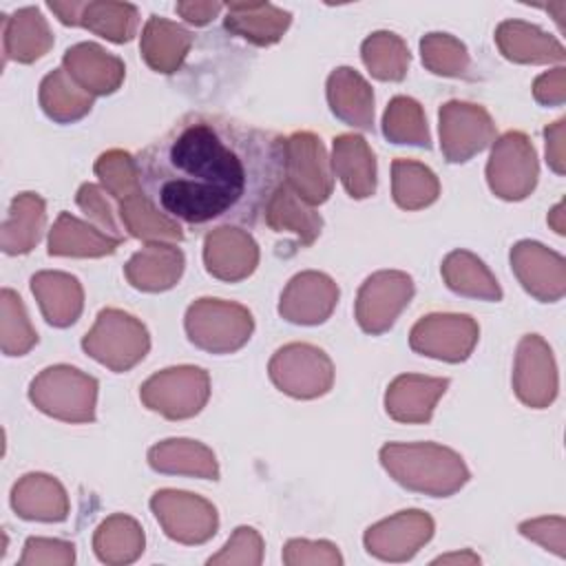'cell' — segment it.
I'll return each instance as SVG.
<instances>
[{
    "mask_svg": "<svg viewBox=\"0 0 566 566\" xmlns=\"http://www.w3.org/2000/svg\"><path fill=\"white\" fill-rule=\"evenodd\" d=\"M0 298H2V321H0L2 352L7 356H22L38 343V334L33 332L29 316L24 312V305L15 292L4 287Z\"/></svg>",
    "mask_w": 566,
    "mask_h": 566,
    "instance_id": "obj_42",
    "label": "cell"
},
{
    "mask_svg": "<svg viewBox=\"0 0 566 566\" xmlns=\"http://www.w3.org/2000/svg\"><path fill=\"white\" fill-rule=\"evenodd\" d=\"M155 517L164 526L166 535L181 544H203L219 526L217 511L210 502L186 491L164 489L150 500Z\"/></svg>",
    "mask_w": 566,
    "mask_h": 566,
    "instance_id": "obj_9",
    "label": "cell"
},
{
    "mask_svg": "<svg viewBox=\"0 0 566 566\" xmlns=\"http://www.w3.org/2000/svg\"><path fill=\"white\" fill-rule=\"evenodd\" d=\"M44 201L35 192H22L11 201L2 223V250L7 254H24L33 250L44 230Z\"/></svg>",
    "mask_w": 566,
    "mask_h": 566,
    "instance_id": "obj_33",
    "label": "cell"
},
{
    "mask_svg": "<svg viewBox=\"0 0 566 566\" xmlns=\"http://www.w3.org/2000/svg\"><path fill=\"white\" fill-rule=\"evenodd\" d=\"M478 334L475 321L467 314H429L413 325L409 345L422 356L460 363L471 356Z\"/></svg>",
    "mask_w": 566,
    "mask_h": 566,
    "instance_id": "obj_13",
    "label": "cell"
},
{
    "mask_svg": "<svg viewBox=\"0 0 566 566\" xmlns=\"http://www.w3.org/2000/svg\"><path fill=\"white\" fill-rule=\"evenodd\" d=\"M533 95L539 104L553 106L564 102V69H553L551 73H544L533 84Z\"/></svg>",
    "mask_w": 566,
    "mask_h": 566,
    "instance_id": "obj_50",
    "label": "cell"
},
{
    "mask_svg": "<svg viewBox=\"0 0 566 566\" xmlns=\"http://www.w3.org/2000/svg\"><path fill=\"white\" fill-rule=\"evenodd\" d=\"M380 462L398 484L433 497H449L469 482V469L462 458L433 442L385 444Z\"/></svg>",
    "mask_w": 566,
    "mask_h": 566,
    "instance_id": "obj_2",
    "label": "cell"
},
{
    "mask_svg": "<svg viewBox=\"0 0 566 566\" xmlns=\"http://www.w3.org/2000/svg\"><path fill=\"white\" fill-rule=\"evenodd\" d=\"M391 192L402 210H418L433 203L440 195V184L431 168L411 159H394Z\"/></svg>",
    "mask_w": 566,
    "mask_h": 566,
    "instance_id": "obj_37",
    "label": "cell"
},
{
    "mask_svg": "<svg viewBox=\"0 0 566 566\" xmlns=\"http://www.w3.org/2000/svg\"><path fill=\"white\" fill-rule=\"evenodd\" d=\"M184 272V254L172 245L150 243L135 252L124 268L128 283L144 292H164L172 287Z\"/></svg>",
    "mask_w": 566,
    "mask_h": 566,
    "instance_id": "obj_25",
    "label": "cell"
},
{
    "mask_svg": "<svg viewBox=\"0 0 566 566\" xmlns=\"http://www.w3.org/2000/svg\"><path fill=\"white\" fill-rule=\"evenodd\" d=\"M137 7L126 2H84L80 24L111 42H128L137 31Z\"/></svg>",
    "mask_w": 566,
    "mask_h": 566,
    "instance_id": "obj_39",
    "label": "cell"
},
{
    "mask_svg": "<svg viewBox=\"0 0 566 566\" xmlns=\"http://www.w3.org/2000/svg\"><path fill=\"white\" fill-rule=\"evenodd\" d=\"M53 44L46 20L35 7L18 9L13 15H2V49L4 60L29 64L42 57Z\"/></svg>",
    "mask_w": 566,
    "mask_h": 566,
    "instance_id": "obj_22",
    "label": "cell"
},
{
    "mask_svg": "<svg viewBox=\"0 0 566 566\" xmlns=\"http://www.w3.org/2000/svg\"><path fill=\"white\" fill-rule=\"evenodd\" d=\"M338 303L336 283L321 272L296 274L281 294L279 314L296 325H318Z\"/></svg>",
    "mask_w": 566,
    "mask_h": 566,
    "instance_id": "obj_16",
    "label": "cell"
},
{
    "mask_svg": "<svg viewBox=\"0 0 566 566\" xmlns=\"http://www.w3.org/2000/svg\"><path fill=\"white\" fill-rule=\"evenodd\" d=\"M327 102L340 122L374 130V93L358 71L349 66L334 69L327 77Z\"/></svg>",
    "mask_w": 566,
    "mask_h": 566,
    "instance_id": "obj_21",
    "label": "cell"
},
{
    "mask_svg": "<svg viewBox=\"0 0 566 566\" xmlns=\"http://www.w3.org/2000/svg\"><path fill=\"white\" fill-rule=\"evenodd\" d=\"M382 133L394 144H411L420 148H431V137L422 108L416 99L398 95L389 102L382 117Z\"/></svg>",
    "mask_w": 566,
    "mask_h": 566,
    "instance_id": "obj_41",
    "label": "cell"
},
{
    "mask_svg": "<svg viewBox=\"0 0 566 566\" xmlns=\"http://www.w3.org/2000/svg\"><path fill=\"white\" fill-rule=\"evenodd\" d=\"M285 184L310 206L329 199V159L321 137L314 133H294L285 139Z\"/></svg>",
    "mask_w": 566,
    "mask_h": 566,
    "instance_id": "obj_10",
    "label": "cell"
},
{
    "mask_svg": "<svg viewBox=\"0 0 566 566\" xmlns=\"http://www.w3.org/2000/svg\"><path fill=\"white\" fill-rule=\"evenodd\" d=\"M332 166L352 199H365L374 195L376 159L360 135H338L334 139Z\"/></svg>",
    "mask_w": 566,
    "mask_h": 566,
    "instance_id": "obj_26",
    "label": "cell"
},
{
    "mask_svg": "<svg viewBox=\"0 0 566 566\" xmlns=\"http://www.w3.org/2000/svg\"><path fill=\"white\" fill-rule=\"evenodd\" d=\"M442 276L460 296H473L484 301H500L502 290L489 268L467 250H453L442 261Z\"/></svg>",
    "mask_w": 566,
    "mask_h": 566,
    "instance_id": "obj_35",
    "label": "cell"
},
{
    "mask_svg": "<svg viewBox=\"0 0 566 566\" xmlns=\"http://www.w3.org/2000/svg\"><path fill=\"white\" fill-rule=\"evenodd\" d=\"M413 296V281L405 272H376L365 279L356 298V321L367 334L387 332Z\"/></svg>",
    "mask_w": 566,
    "mask_h": 566,
    "instance_id": "obj_12",
    "label": "cell"
},
{
    "mask_svg": "<svg viewBox=\"0 0 566 566\" xmlns=\"http://www.w3.org/2000/svg\"><path fill=\"white\" fill-rule=\"evenodd\" d=\"M283 562L290 566H294V564H343V557L332 542L290 539L283 548Z\"/></svg>",
    "mask_w": 566,
    "mask_h": 566,
    "instance_id": "obj_46",
    "label": "cell"
},
{
    "mask_svg": "<svg viewBox=\"0 0 566 566\" xmlns=\"http://www.w3.org/2000/svg\"><path fill=\"white\" fill-rule=\"evenodd\" d=\"M95 555L106 564H128L144 553V533L128 515H111L93 537Z\"/></svg>",
    "mask_w": 566,
    "mask_h": 566,
    "instance_id": "obj_36",
    "label": "cell"
},
{
    "mask_svg": "<svg viewBox=\"0 0 566 566\" xmlns=\"http://www.w3.org/2000/svg\"><path fill=\"white\" fill-rule=\"evenodd\" d=\"M513 387L517 398L535 409L548 407L557 396L555 363L548 345L537 334L524 336L517 347Z\"/></svg>",
    "mask_w": 566,
    "mask_h": 566,
    "instance_id": "obj_15",
    "label": "cell"
},
{
    "mask_svg": "<svg viewBox=\"0 0 566 566\" xmlns=\"http://www.w3.org/2000/svg\"><path fill=\"white\" fill-rule=\"evenodd\" d=\"M261 537L250 526H239L219 555H212L208 564H261Z\"/></svg>",
    "mask_w": 566,
    "mask_h": 566,
    "instance_id": "obj_45",
    "label": "cell"
},
{
    "mask_svg": "<svg viewBox=\"0 0 566 566\" xmlns=\"http://www.w3.org/2000/svg\"><path fill=\"white\" fill-rule=\"evenodd\" d=\"M422 62L436 75L460 77L469 69V53L462 42L447 33H429L420 42Z\"/></svg>",
    "mask_w": 566,
    "mask_h": 566,
    "instance_id": "obj_43",
    "label": "cell"
},
{
    "mask_svg": "<svg viewBox=\"0 0 566 566\" xmlns=\"http://www.w3.org/2000/svg\"><path fill=\"white\" fill-rule=\"evenodd\" d=\"M64 71L91 95H111L124 80V62L95 42H80L64 53Z\"/></svg>",
    "mask_w": 566,
    "mask_h": 566,
    "instance_id": "obj_19",
    "label": "cell"
},
{
    "mask_svg": "<svg viewBox=\"0 0 566 566\" xmlns=\"http://www.w3.org/2000/svg\"><path fill=\"white\" fill-rule=\"evenodd\" d=\"M495 137L491 115L469 102L451 99L440 108V146L449 164H464Z\"/></svg>",
    "mask_w": 566,
    "mask_h": 566,
    "instance_id": "obj_11",
    "label": "cell"
},
{
    "mask_svg": "<svg viewBox=\"0 0 566 566\" xmlns=\"http://www.w3.org/2000/svg\"><path fill=\"white\" fill-rule=\"evenodd\" d=\"M175 9L186 22L201 27V24H208L221 9H226V4H221V2H179Z\"/></svg>",
    "mask_w": 566,
    "mask_h": 566,
    "instance_id": "obj_51",
    "label": "cell"
},
{
    "mask_svg": "<svg viewBox=\"0 0 566 566\" xmlns=\"http://www.w3.org/2000/svg\"><path fill=\"white\" fill-rule=\"evenodd\" d=\"M449 562H469V564H478L480 557L473 553H453V555H440L433 559V564H449Z\"/></svg>",
    "mask_w": 566,
    "mask_h": 566,
    "instance_id": "obj_54",
    "label": "cell"
},
{
    "mask_svg": "<svg viewBox=\"0 0 566 566\" xmlns=\"http://www.w3.org/2000/svg\"><path fill=\"white\" fill-rule=\"evenodd\" d=\"M520 533L528 539L539 542L546 551L564 557V517H539L520 524Z\"/></svg>",
    "mask_w": 566,
    "mask_h": 566,
    "instance_id": "obj_49",
    "label": "cell"
},
{
    "mask_svg": "<svg viewBox=\"0 0 566 566\" xmlns=\"http://www.w3.org/2000/svg\"><path fill=\"white\" fill-rule=\"evenodd\" d=\"M409 49L396 33H374L363 42V62L376 80L400 82L407 75Z\"/></svg>",
    "mask_w": 566,
    "mask_h": 566,
    "instance_id": "obj_40",
    "label": "cell"
},
{
    "mask_svg": "<svg viewBox=\"0 0 566 566\" xmlns=\"http://www.w3.org/2000/svg\"><path fill=\"white\" fill-rule=\"evenodd\" d=\"M124 239L111 237L69 212H60L51 237L49 254L51 256H104L113 254Z\"/></svg>",
    "mask_w": 566,
    "mask_h": 566,
    "instance_id": "obj_29",
    "label": "cell"
},
{
    "mask_svg": "<svg viewBox=\"0 0 566 566\" xmlns=\"http://www.w3.org/2000/svg\"><path fill=\"white\" fill-rule=\"evenodd\" d=\"M265 223L274 232H294L298 245L303 248L312 245L323 228L321 214H316L310 203H305L285 181L279 186L265 208Z\"/></svg>",
    "mask_w": 566,
    "mask_h": 566,
    "instance_id": "obj_31",
    "label": "cell"
},
{
    "mask_svg": "<svg viewBox=\"0 0 566 566\" xmlns=\"http://www.w3.org/2000/svg\"><path fill=\"white\" fill-rule=\"evenodd\" d=\"M77 206L99 226L102 232L111 234V237H117V239H124L115 219H113V210H111V203L106 201L104 192L99 186L95 184H84L80 190H77V197H75Z\"/></svg>",
    "mask_w": 566,
    "mask_h": 566,
    "instance_id": "obj_48",
    "label": "cell"
},
{
    "mask_svg": "<svg viewBox=\"0 0 566 566\" xmlns=\"http://www.w3.org/2000/svg\"><path fill=\"white\" fill-rule=\"evenodd\" d=\"M190 44H192L190 31H186L184 27L166 18L150 15L142 35V55L153 71L175 73L181 66Z\"/></svg>",
    "mask_w": 566,
    "mask_h": 566,
    "instance_id": "obj_30",
    "label": "cell"
},
{
    "mask_svg": "<svg viewBox=\"0 0 566 566\" xmlns=\"http://www.w3.org/2000/svg\"><path fill=\"white\" fill-rule=\"evenodd\" d=\"M31 290L40 301L44 318L55 327H69L82 312V285L64 272H38L31 279Z\"/></svg>",
    "mask_w": 566,
    "mask_h": 566,
    "instance_id": "obj_28",
    "label": "cell"
},
{
    "mask_svg": "<svg viewBox=\"0 0 566 566\" xmlns=\"http://www.w3.org/2000/svg\"><path fill=\"white\" fill-rule=\"evenodd\" d=\"M135 170L146 199L179 226L254 228L285 181V137L234 117L188 113L137 153Z\"/></svg>",
    "mask_w": 566,
    "mask_h": 566,
    "instance_id": "obj_1",
    "label": "cell"
},
{
    "mask_svg": "<svg viewBox=\"0 0 566 566\" xmlns=\"http://www.w3.org/2000/svg\"><path fill=\"white\" fill-rule=\"evenodd\" d=\"M433 535V520L422 511H400L367 528L365 548L385 562H405Z\"/></svg>",
    "mask_w": 566,
    "mask_h": 566,
    "instance_id": "obj_14",
    "label": "cell"
},
{
    "mask_svg": "<svg viewBox=\"0 0 566 566\" xmlns=\"http://www.w3.org/2000/svg\"><path fill=\"white\" fill-rule=\"evenodd\" d=\"M119 217H122L124 228L137 239H146V241H153V239L155 241H159V239L161 241H181L184 239L181 226L166 219L164 214H159L142 190L122 199Z\"/></svg>",
    "mask_w": 566,
    "mask_h": 566,
    "instance_id": "obj_38",
    "label": "cell"
},
{
    "mask_svg": "<svg viewBox=\"0 0 566 566\" xmlns=\"http://www.w3.org/2000/svg\"><path fill=\"white\" fill-rule=\"evenodd\" d=\"M254 329L252 314L219 298H199L186 312V332L192 345L212 354H230L243 347Z\"/></svg>",
    "mask_w": 566,
    "mask_h": 566,
    "instance_id": "obj_4",
    "label": "cell"
},
{
    "mask_svg": "<svg viewBox=\"0 0 566 566\" xmlns=\"http://www.w3.org/2000/svg\"><path fill=\"white\" fill-rule=\"evenodd\" d=\"M95 396L97 380L69 365L44 369L29 387V398L40 411L66 422L95 420Z\"/></svg>",
    "mask_w": 566,
    "mask_h": 566,
    "instance_id": "obj_3",
    "label": "cell"
},
{
    "mask_svg": "<svg viewBox=\"0 0 566 566\" xmlns=\"http://www.w3.org/2000/svg\"><path fill=\"white\" fill-rule=\"evenodd\" d=\"M546 161L557 172L564 175V150H562V137H564V119H557L553 126H546Z\"/></svg>",
    "mask_w": 566,
    "mask_h": 566,
    "instance_id": "obj_52",
    "label": "cell"
},
{
    "mask_svg": "<svg viewBox=\"0 0 566 566\" xmlns=\"http://www.w3.org/2000/svg\"><path fill=\"white\" fill-rule=\"evenodd\" d=\"M75 546L62 539H44L29 537L24 544V553L20 557V566L29 564H73Z\"/></svg>",
    "mask_w": 566,
    "mask_h": 566,
    "instance_id": "obj_47",
    "label": "cell"
},
{
    "mask_svg": "<svg viewBox=\"0 0 566 566\" xmlns=\"http://www.w3.org/2000/svg\"><path fill=\"white\" fill-rule=\"evenodd\" d=\"M495 40L504 57L522 64H544V62H562L564 46L546 35L535 24H526L520 20H506L497 27Z\"/></svg>",
    "mask_w": 566,
    "mask_h": 566,
    "instance_id": "obj_27",
    "label": "cell"
},
{
    "mask_svg": "<svg viewBox=\"0 0 566 566\" xmlns=\"http://www.w3.org/2000/svg\"><path fill=\"white\" fill-rule=\"evenodd\" d=\"M11 506L24 520L62 522L69 515V500L62 484L44 473L24 475L13 486Z\"/></svg>",
    "mask_w": 566,
    "mask_h": 566,
    "instance_id": "obj_23",
    "label": "cell"
},
{
    "mask_svg": "<svg viewBox=\"0 0 566 566\" xmlns=\"http://www.w3.org/2000/svg\"><path fill=\"white\" fill-rule=\"evenodd\" d=\"M95 175L102 179L108 195L117 199H126L128 195L142 190L137 181L135 157L124 150H108L99 155V159L95 161Z\"/></svg>",
    "mask_w": 566,
    "mask_h": 566,
    "instance_id": "obj_44",
    "label": "cell"
},
{
    "mask_svg": "<svg viewBox=\"0 0 566 566\" xmlns=\"http://www.w3.org/2000/svg\"><path fill=\"white\" fill-rule=\"evenodd\" d=\"M447 387L449 378L402 374L387 387V413L398 422H429L433 407L438 398L447 391Z\"/></svg>",
    "mask_w": 566,
    "mask_h": 566,
    "instance_id": "obj_20",
    "label": "cell"
},
{
    "mask_svg": "<svg viewBox=\"0 0 566 566\" xmlns=\"http://www.w3.org/2000/svg\"><path fill=\"white\" fill-rule=\"evenodd\" d=\"M49 9L60 15L62 24H80V13L84 9V2H49Z\"/></svg>",
    "mask_w": 566,
    "mask_h": 566,
    "instance_id": "obj_53",
    "label": "cell"
},
{
    "mask_svg": "<svg viewBox=\"0 0 566 566\" xmlns=\"http://www.w3.org/2000/svg\"><path fill=\"white\" fill-rule=\"evenodd\" d=\"M511 268L528 294L542 303L564 296V259L535 241H520L511 250Z\"/></svg>",
    "mask_w": 566,
    "mask_h": 566,
    "instance_id": "obj_17",
    "label": "cell"
},
{
    "mask_svg": "<svg viewBox=\"0 0 566 566\" xmlns=\"http://www.w3.org/2000/svg\"><path fill=\"white\" fill-rule=\"evenodd\" d=\"M206 270L221 281H241L250 276L259 263V248L248 232L212 230L203 243Z\"/></svg>",
    "mask_w": 566,
    "mask_h": 566,
    "instance_id": "obj_18",
    "label": "cell"
},
{
    "mask_svg": "<svg viewBox=\"0 0 566 566\" xmlns=\"http://www.w3.org/2000/svg\"><path fill=\"white\" fill-rule=\"evenodd\" d=\"M491 190L509 201L524 199L537 184V155L524 133L511 130L493 146L486 164Z\"/></svg>",
    "mask_w": 566,
    "mask_h": 566,
    "instance_id": "obj_7",
    "label": "cell"
},
{
    "mask_svg": "<svg viewBox=\"0 0 566 566\" xmlns=\"http://www.w3.org/2000/svg\"><path fill=\"white\" fill-rule=\"evenodd\" d=\"M226 9V29L259 46L274 44L292 22L290 11L268 2H230Z\"/></svg>",
    "mask_w": 566,
    "mask_h": 566,
    "instance_id": "obj_24",
    "label": "cell"
},
{
    "mask_svg": "<svg viewBox=\"0 0 566 566\" xmlns=\"http://www.w3.org/2000/svg\"><path fill=\"white\" fill-rule=\"evenodd\" d=\"M272 382L294 398H316L329 391L334 369L329 358L312 345H285L270 360Z\"/></svg>",
    "mask_w": 566,
    "mask_h": 566,
    "instance_id": "obj_8",
    "label": "cell"
},
{
    "mask_svg": "<svg viewBox=\"0 0 566 566\" xmlns=\"http://www.w3.org/2000/svg\"><path fill=\"white\" fill-rule=\"evenodd\" d=\"M142 402L170 420L199 413L210 396V378L199 367H170L142 385Z\"/></svg>",
    "mask_w": 566,
    "mask_h": 566,
    "instance_id": "obj_6",
    "label": "cell"
},
{
    "mask_svg": "<svg viewBox=\"0 0 566 566\" xmlns=\"http://www.w3.org/2000/svg\"><path fill=\"white\" fill-rule=\"evenodd\" d=\"M148 464L159 473H186L206 480L219 478L212 451L195 440H164L148 451Z\"/></svg>",
    "mask_w": 566,
    "mask_h": 566,
    "instance_id": "obj_32",
    "label": "cell"
},
{
    "mask_svg": "<svg viewBox=\"0 0 566 566\" xmlns=\"http://www.w3.org/2000/svg\"><path fill=\"white\" fill-rule=\"evenodd\" d=\"M93 97L66 71H51L40 84V106L57 124L82 119L93 108Z\"/></svg>",
    "mask_w": 566,
    "mask_h": 566,
    "instance_id": "obj_34",
    "label": "cell"
},
{
    "mask_svg": "<svg viewBox=\"0 0 566 566\" xmlns=\"http://www.w3.org/2000/svg\"><path fill=\"white\" fill-rule=\"evenodd\" d=\"M82 347L97 363L119 374L146 356L150 338L135 316L119 310H102L93 329L82 338Z\"/></svg>",
    "mask_w": 566,
    "mask_h": 566,
    "instance_id": "obj_5",
    "label": "cell"
}]
</instances>
